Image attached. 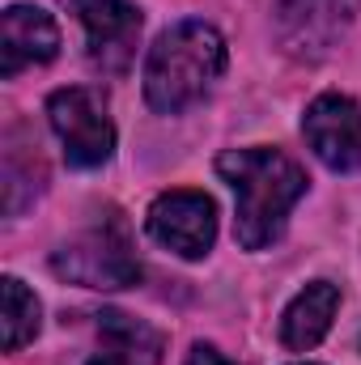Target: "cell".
Here are the masks:
<instances>
[{"label": "cell", "instance_id": "7c38bea8", "mask_svg": "<svg viewBox=\"0 0 361 365\" xmlns=\"http://www.w3.org/2000/svg\"><path fill=\"white\" fill-rule=\"evenodd\" d=\"M0 284H4V349L17 353L21 344H30V340L39 336L43 310H39V297H34L17 276H4Z\"/></svg>", "mask_w": 361, "mask_h": 365}, {"label": "cell", "instance_id": "ba28073f", "mask_svg": "<svg viewBox=\"0 0 361 365\" xmlns=\"http://www.w3.org/2000/svg\"><path fill=\"white\" fill-rule=\"evenodd\" d=\"M81 30H86V47L90 60L102 73H123L136 56V38H141V13L128 0H64Z\"/></svg>", "mask_w": 361, "mask_h": 365}, {"label": "cell", "instance_id": "6da1fadb", "mask_svg": "<svg viewBox=\"0 0 361 365\" xmlns=\"http://www.w3.org/2000/svg\"><path fill=\"white\" fill-rule=\"evenodd\" d=\"M217 175L234 187L238 217L234 234L243 251H264L285 234L293 204L306 195V170L280 149H230L217 158Z\"/></svg>", "mask_w": 361, "mask_h": 365}, {"label": "cell", "instance_id": "3957f363", "mask_svg": "<svg viewBox=\"0 0 361 365\" xmlns=\"http://www.w3.org/2000/svg\"><path fill=\"white\" fill-rule=\"evenodd\" d=\"M51 272L73 280V284H86V289H128V284H136L141 280V259L132 251L123 217L106 212L90 230H81L73 242H64L51 255Z\"/></svg>", "mask_w": 361, "mask_h": 365}, {"label": "cell", "instance_id": "4fadbf2b", "mask_svg": "<svg viewBox=\"0 0 361 365\" xmlns=\"http://www.w3.org/2000/svg\"><path fill=\"white\" fill-rule=\"evenodd\" d=\"M187 365H238V361H230V357H221L213 344H195L191 353H187Z\"/></svg>", "mask_w": 361, "mask_h": 365}, {"label": "cell", "instance_id": "7a4b0ae2", "mask_svg": "<svg viewBox=\"0 0 361 365\" xmlns=\"http://www.w3.org/2000/svg\"><path fill=\"white\" fill-rule=\"evenodd\" d=\"M225 73V38L217 26L187 17L158 34L145 60V98L158 115H179L195 106Z\"/></svg>", "mask_w": 361, "mask_h": 365}, {"label": "cell", "instance_id": "8992f818", "mask_svg": "<svg viewBox=\"0 0 361 365\" xmlns=\"http://www.w3.org/2000/svg\"><path fill=\"white\" fill-rule=\"evenodd\" d=\"M145 230L158 247L175 251L179 259H204L217 242V204L191 187L162 191L145 212Z\"/></svg>", "mask_w": 361, "mask_h": 365}, {"label": "cell", "instance_id": "9c48e42d", "mask_svg": "<svg viewBox=\"0 0 361 365\" xmlns=\"http://www.w3.org/2000/svg\"><path fill=\"white\" fill-rule=\"evenodd\" d=\"M60 51V30L51 21V13L34 9V4H9L0 17V73L17 77L21 68L47 64Z\"/></svg>", "mask_w": 361, "mask_h": 365}, {"label": "cell", "instance_id": "277c9868", "mask_svg": "<svg viewBox=\"0 0 361 365\" xmlns=\"http://www.w3.org/2000/svg\"><path fill=\"white\" fill-rule=\"evenodd\" d=\"M47 119L51 132L60 136V149L68 158V166L93 170L102 162H111L115 153V123L106 115V102L98 90L86 86H68L47 98Z\"/></svg>", "mask_w": 361, "mask_h": 365}, {"label": "cell", "instance_id": "8fae6325", "mask_svg": "<svg viewBox=\"0 0 361 365\" xmlns=\"http://www.w3.org/2000/svg\"><path fill=\"white\" fill-rule=\"evenodd\" d=\"M336 310H340V289L332 280H310L285 306V314H280V340H285V349H293V353L315 349L332 331Z\"/></svg>", "mask_w": 361, "mask_h": 365}, {"label": "cell", "instance_id": "52a82bcc", "mask_svg": "<svg viewBox=\"0 0 361 365\" xmlns=\"http://www.w3.org/2000/svg\"><path fill=\"white\" fill-rule=\"evenodd\" d=\"M302 136L327 170L349 175L361 166V106L349 93H319L302 115Z\"/></svg>", "mask_w": 361, "mask_h": 365}, {"label": "cell", "instance_id": "30bf717a", "mask_svg": "<svg viewBox=\"0 0 361 365\" xmlns=\"http://www.w3.org/2000/svg\"><path fill=\"white\" fill-rule=\"evenodd\" d=\"M162 361V336L128 319L123 310H102L98 314V353L86 365H158Z\"/></svg>", "mask_w": 361, "mask_h": 365}, {"label": "cell", "instance_id": "5b68a950", "mask_svg": "<svg viewBox=\"0 0 361 365\" xmlns=\"http://www.w3.org/2000/svg\"><path fill=\"white\" fill-rule=\"evenodd\" d=\"M361 0H276V43L285 56L315 64L349 34Z\"/></svg>", "mask_w": 361, "mask_h": 365}]
</instances>
